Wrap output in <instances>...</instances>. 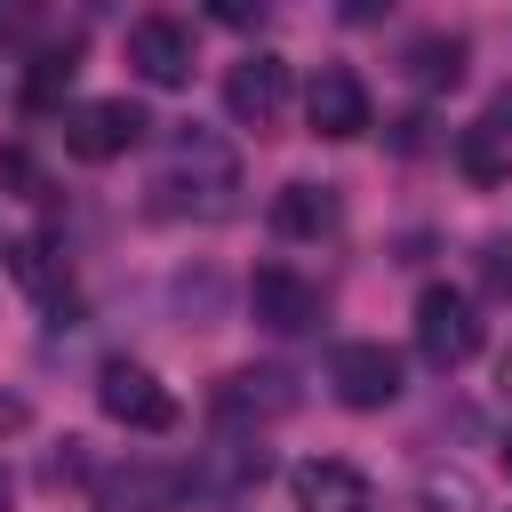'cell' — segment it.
<instances>
[{"instance_id":"28","label":"cell","mask_w":512,"mask_h":512,"mask_svg":"<svg viewBox=\"0 0 512 512\" xmlns=\"http://www.w3.org/2000/svg\"><path fill=\"white\" fill-rule=\"evenodd\" d=\"M496 392H504V400H512V352H504V368H496Z\"/></svg>"},{"instance_id":"6","label":"cell","mask_w":512,"mask_h":512,"mask_svg":"<svg viewBox=\"0 0 512 512\" xmlns=\"http://www.w3.org/2000/svg\"><path fill=\"white\" fill-rule=\"evenodd\" d=\"M328 384H336L344 408H392V400H400V352L352 336V344L328 352Z\"/></svg>"},{"instance_id":"4","label":"cell","mask_w":512,"mask_h":512,"mask_svg":"<svg viewBox=\"0 0 512 512\" xmlns=\"http://www.w3.org/2000/svg\"><path fill=\"white\" fill-rule=\"evenodd\" d=\"M144 104L136 96H96V104H72L64 112V152L72 160H120V152H136L144 144Z\"/></svg>"},{"instance_id":"16","label":"cell","mask_w":512,"mask_h":512,"mask_svg":"<svg viewBox=\"0 0 512 512\" xmlns=\"http://www.w3.org/2000/svg\"><path fill=\"white\" fill-rule=\"evenodd\" d=\"M464 56H472V48H464V32H416L400 64H408V80H416V88H456V80H464Z\"/></svg>"},{"instance_id":"8","label":"cell","mask_w":512,"mask_h":512,"mask_svg":"<svg viewBox=\"0 0 512 512\" xmlns=\"http://www.w3.org/2000/svg\"><path fill=\"white\" fill-rule=\"evenodd\" d=\"M304 120H312V136H328V144L368 136V88H360V72H352V64H320L312 88H304Z\"/></svg>"},{"instance_id":"20","label":"cell","mask_w":512,"mask_h":512,"mask_svg":"<svg viewBox=\"0 0 512 512\" xmlns=\"http://www.w3.org/2000/svg\"><path fill=\"white\" fill-rule=\"evenodd\" d=\"M72 72H80V48H72V40L40 48V64H32V88H24V104H56V88H72Z\"/></svg>"},{"instance_id":"21","label":"cell","mask_w":512,"mask_h":512,"mask_svg":"<svg viewBox=\"0 0 512 512\" xmlns=\"http://www.w3.org/2000/svg\"><path fill=\"white\" fill-rule=\"evenodd\" d=\"M480 296L488 304H512V240H480Z\"/></svg>"},{"instance_id":"26","label":"cell","mask_w":512,"mask_h":512,"mask_svg":"<svg viewBox=\"0 0 512 512\" xmlns=\"http://www.w3.org/2000/svg\"><path fill=\"white\" fill-rule=\"evenodd\" d=\"M24 416H32V408H24V400H16V392H0V432H16V424H24Z\"/></svg>"},{"instance_id":"1","label":"cell","mask_w":512,"mask_h":512,"mask_svg":"<svg viewBox=\"0 0 512 512\" xmlns=\"http://www.w3.org/2000/svg\"><path fill=\"white\" fill-rule=\"evenodd\" d=\"M152 208L160 216H200V224L232 216L240 208V160H232V144L208 136V128H184L168 144L160 176H152Z\"/></svg>"},{"instance_id":"22","label":"cell","mask_w":512,"mask_h":512,"mask_svg":"<svg viewBox=\"0 0 512 512\" xmlns=\"http://www.w3.org/2000/svg\"><path fill=\"white\" fill-rule=\"evenodd\" d=\"M40 480H48V488H72V480H88V456H80V440H64V448L40 464Z\"/></svg>"},{"instance_id":"5","label":"cell","mask_w":512,"mask_h":512,"mask_svg":"<svg viewBox=\"0 0 512 512\" xmlns=\"http://www.w3.org/2000/svg\"><path fill=\"white\" fill-rule=\"evenodd\" d=\"M184 480H192V496H200V504L256 496V488L272 480V448H264V440H248V432H224L216 448H200V464H192Z\"/></svg>"},{"instance_id":"14","label":"cell","mask_w":512,"mask_h":512,"mask_svg":"<svg viewBox=\"0 0 512 512\" xmlns=\"http://www.w3.org/2000/svg\"><path fill=\"white\" fill-rule=\"evenodd\" d=\"M336 224H344V192L336 184H280V200H272V232L280 240H320Z\"/></svg>"},{"instance_id":"23","label":"cell","mask_w":512,"mask_h":512,"mask_svg":"<svg viewBox=\"0 0 512 512\" xmlns=\"http://www.w3.org/2000/svg\"><path fill=\"white\" fill-rule=\"evenodd\" d=\"M392 8H400V0H336V16H344L352 32H360V24H384Z\"/></svg>"},{"instance_id":"13","label":"cell","mask_w":512,"mask_h":512,"mask_svg":"<svg viewBox=\"0 0 512 512\" xmlns=\"http://www.w3.org/2000/svg\"><path fill=\"white\" fill-rule=\"evenodd\" d=\"M96 496H104V512H176V504L192 496V480H184L176 464H128V472H112Z\"/></svg>"},{"instance_id":"2","label":"cell","mask_w":512,"mask_h":512,"mask_svg":"<svg viewBox=\"0 0 512 512\" xmlns=\"http://www.w3.org/2000/svg\"><path fill=\"white\" fill-rule=\"evenodd\" d=\"M416 352H424V368H464L472 352H480V304L464 296V288H448V280H432L424 296H416Z\"/></svg>"},{"instance_id":"11","label":"cell","mask_w":512,"mask_h":512,"mask_svg":"<svg viewBox=\"0 0 512 512\" xmlns=\"http://www.w3.org/2000/svg\"><path fill=\"white\" fill-rule=\"evenodd\" d=\"M128 64H136V80H152V88H184V80H192V32H184L176 16H144V24L128 32Z\"/></svg>"},{"instance_id":"18","label":"cell","mask_w":512,"mask_h":512,"mask_svg":"<svg viewBox=\"0 0 512 512\" xmlns=\"http://www.w3.org/2000/svg\"><path fill=\"white\" fill-rule=\"evenodd\" d=\"M416 504H424V512H480V480L456 472V464H432V472L416 480Z\"/></svg>"},{"instance_id":"9","label":"cell","mask_w":512,"mask_h":512,"mask_svg":"<svg viewBox=\"0 0 512 512\" xmlns=\"http://www.w3.org/2000/svg\"><path fill=\"white\" fill-rule=\"evenodd\" d=\"M248 312H256V328H272V336H304V328L320 320V288H312L304 272H288V264H256Z\"/></svg>"},{"instance_id":"3","label":"cell","mask_w":512,"mask_h":512,"mask_svg":"<svg viewBox=\"0 0 512 512\" xmlns=\"http://www.w3.org/2000/svg\"><path fill=\"white\" fill-rule=\"evenodd\" d=\"M96 408L128 432H168L176 424V392L144 368V360H104L96 368Z\"/></svg>"},{"instance_id":"24","label":"cell","mask_w":512,"mask_h":512,"mask_svg":"<svg viewBox=\"0 0 512 512\" xmlns=\"http://www.w3.org/2000/svg\"><path fill=\"white\" fill-rule=\"evenodd\" d=\"M480 128L512 144V88H496V96H488V112H480Z\"/></svg>"},{"instance_id":"12","label":"cell","mask_w":512,"mask_h":512,"mask_svg":"<svg viewBox=\"0 0 512 512\" xmlns=\"http://www.w3.org/2000/svg\"><path fill=\"white\" fill-rule=\"evenodd\" d=\"M296 408V384L280 376V368H232L224 384H216V416L224 424H272V416H288Z\"/></svg>"},{"instance_id":"27","label":"cell","mask_w":512,"mask_h":512,"mask_svg":"<svg viewBox=\"0 0 512 512\" xmlns=\"http://www.w3.org/2000/svg\"><path fill=\"white\" fill-rule=\"evenodd\" d=\"M8 504H16V480H8V464H0V512H8Z\"/></svg>"},{"instance_id":"25","label":"cell","mask_w":512,"mask_h":512,"mask_svg":"<svg viewBox=\"0 0 512 512\" xmlns=\"http://www.w3.org/2000/svg\"><path fill=\"white\" fill-rule=\"evenodd\" d=\"M264 8H272V0H208V16H216V24H256Z\"/></svg>"},{"instance_id":"29","label":"cell","mask_w":512,"mask_h":512,"mask_svg":"<svg viewBox=\"0 0 512 512\" xmlns=\"http://www.w3.org/2000/svg\"><path fill=\"white\" fill-rule=\"evenodd\" d=\"M504 472H512V440H504Z\"/></svg>"},{"instance_id":"10","label":"cell","mask_w":512,"mask_h":512,"mask_svg":"<svg viewBox=\"0 0 512 512\" xmlns=\"http://www.w3.org/2000/svg\"><path fill=\"white\" fill-rule=\"evenodd\" d=\"M288 496H296V512H376L368 472L344 464V456H304L288 472Z\"/></svg>"},{"instance_id":"7","label":"cell","mask_w":512,"mask_h":512,"mask_svg":"<svg viewBox=\"0 0 512 512\" xmlns=\"http://www.w3.org/2000/svg\"><path fill=\"white\" fill-rule=\"evenodd\" d=\"M224 112H232L240 128H256V136H264V128H280V112H288V64H280V56H264V48H256V56H240V64L224 72Z\"/></svg>"},{"instance_id":"19","label":"cell","mask_w":512,"mask_h":512,"mask_svg":"<svg viewBox=\"0 0 512 512\" xmlns=\"http://www.w3.org/2000/svg\"><path fill=\"white\" fill-rule=\"evenodd\" d=\"M216 304H224V280L200 264V272H176V312L192 320V328H216Z\"/></svg>"},{"instance_id":"15","label":"cell","mask_w":512,"mask_h":512,"mask_svg":"<svg viewBox=\"0 0 512 512\" xmlns=\"http://www.w3.org/2000/svg\"><path fill=\"white\" fill-rule=\"evenodd\" d=\"M0 264H8V280H16V288H32L40 304H72V288H64V264L48 256V240L16 232V240L0 248Z\"/></svg>"},{"instance_id":"17","label":"cell","mask_w":512,"mask_h":512,"mask_svg":"<svg viewBox=\"0 0 512 512\" xmlns=\"http://www.w3.org/2000/svg\"><path fill=\"white\" fill-rule=\"evenodd\" d=\"M456 168H464L472 184H504V176H512V144H504V136H488V128L472 120V128L456 136Z\"/></svg>"}]
</instances>
